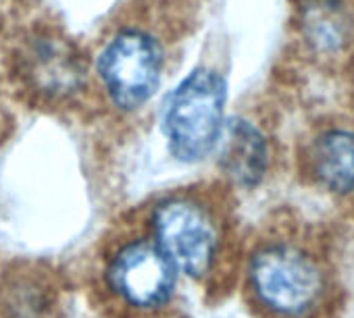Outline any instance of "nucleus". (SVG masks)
Instances as JSON below:
<instances>
[{
  "label": "nucleus",
  "instance_id": "obj_2",
  "mask_svg": "<svg viewBox=\"0 0 354 318\" xmlns=\"http://www.w3.org/2000/svg\"><path fill=\"white\" fill-rule=\"evenodd\" d=\"M250 283L259 299L281 316L308 312L323 287L317 262L292 244L259 250L250 262Z\"/></svg>",
  "mask_w": 354,
  "mask_h": 318
},
{
  "label": "nucleus",
  "instance_id": "obj_5",
  "mask_svg": "<svg viewBox=\"0 0 354 318\" xmlns=\"http://www.w3.org/2000/svg\"><path fill=\"white\" fill-rule=\"evenodd\" d=\"M177 268L154 241H133L121 248L109 264L111 289L136 308H158L175 289Z\"/></svg>",
  "mask_w": 354,
  "mask_h": 318
},
{
  "label": "nucleus",
  "instance_id": "obj_4",
  "mask_svg": "<svg viewBox=\"0 0 354 318\" xmlns=\"http://www.w3.org/2000/svg\"><path fill=\"white\" fill-rule=\"evenodd\" d=\"M154 244L177 270L190 277L209 272L217 254V229L209 212L192 200H167L152 215Z\"/></svg>",
  "mask_w": 354,
  "mask_h": 318
},
{
  "label": "nucleus",
  "instance_id": "obj_9",
  "mask_svg": "<svg viewBox=\"0 0 354 318\" xmlns=\"http://www.w3.org/2000/svg\"><path fill=\"white\" fill-rule=\"evenodd\" d=\"M219 167L240 188H254L267 173L269 146L257 125L246 119H234L223 125L217 141Z\"/></svg>",
  "mask_w": 354,
  "mask_h": 318
},
{
  "label": "nucleus",
  "instance_id": "obj_8",
  "mask_svg": "<svg viewBox=\"0 0 354 318\" xmlns=\"http://www.w3.org/2000/svg\"><path fill=\"white\" fill-rule=\"evenodd\" d=\"M306 163L323 190L337 196L354 194V127L319 129L306 148Z\"/></svg>",
  "mask_w": 354,
  "mask_h": 318
},
{
  "label": "nucleus",
  "instance_id": "obj_3",
  "mask_svg": "<svg viewBox=\"0 0 354 318\" xmlns=\"http://www.w3.org/2000/svg\"><path fill=\"white\" fill-rule=\"evenodd\" d=\"M100 79L111 100L125 108H140L156 92L162 71V50L144 32L117 34L100 54Z\"/></svg>",
  "mask_w": 354,
  "mask_h": 318
},
{
  "label": "nucleus",
  "instance_id": "obj_1",
  "mask_svg": "<svg viewBox=\"0 0 354 318\" xmlns=\"http://www.w3.org/2000/svg\"><path fill=\"white\" fill-rule=\"evenodd\" d=\"M227 86L211 69H198L177 86L162 108V129L169 148L182 163H196L219 141Z\"/></svg>",
  "mask_w": 354,
  "mask_h": 318
},
{
  "label": "nucleus",
  "instance_id": "obj_7",
  "mask_svg": "<svg viewBox=\"0 0 354 318\" xmlns=\"http://www.w3.org/2000/svg\"><path fill=\"white\" fill-rule=\"evenodd\" d=\"M294 23L315 59L333 61L354 44V0H296Z\"/></svg>",
  "mask_w": 354,
  "mask_h": 318
},
{
  "label": "nucleus",
  "instance_id": "obj_6",
  "mask_svg": "<svg viewBox=\"0 0 354 318\" xmlns=\"http://www.w3.org/2000/svg\"><path fill=\"white\" fill-rule=\"evenodd\" d=\"M19 73L40 94L63 98L80 90L84 65L77 50L50 32L34 34L19 50Z\"/></svg>",
  "mask_w": 354,
  "mask_h": 318
}]
</instances>
